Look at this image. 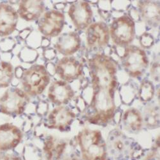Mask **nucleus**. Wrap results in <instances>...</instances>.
I'll return each instance as SVG.
<instances>
[{
  "label": "nucleus",
  "instance_id": "f257e3e1",
  "mask_svg": "<svg viewBox=\"0 0 160 160\" xmlns=\"http://www.w3.org/2000/svg\"><path fill=\"white\" fill-rule=\"evenodd\" d=\"M92 87L116 89L117 86L116 62L103 55L94 56L89 62Z\"/></svg>",
  "mask_w": 160,
  "mask_h": 160
},
{
  "label": "nucleus",
  "instance_id": "f03ea898",
  "mask_svg": "<svg viewBox=\"0 0 160 160\" xmlns=\"http://www.w3.org/2000/svg\"><path fill=\"white\" fill-rule=\"evenodd\" d=\"M93 95L91 103L92 113L89 120L94 124H103L113 118L116 109L114 90L92 87Z\"/></svg>",
  "mask_w": 160,
  "mask_h": 160
},
{
  "label": "nucleus",
  "instance_id": "7ed1b4c3",
  "mask_svg": "<svg viewBox=\"0 0 160 160\" xmlns=\"http://www.w3.org/2000/svg\"><path fill=\"white\" fill-rule=\"evenodd\" d=\"M78 142L84 160H106L107 146L100 131L82 130L78 134Z\"/></svg>",
  "mask_w": 160,
  "mask_h": 160
},
{
  "label": "nucleus",
  "instance_id": "20e7f679",
  "mask_svg": "<svg viewBox=\"0 0 160 160\" xmlns=\"http://www.w3.org/2000/svg\"><path fill=\"white\" fill-rule=\"evenodd\" d=\"M22 84L24 91L31 95L41 94L50 82L49 75L43 66H35L24 72Z\"/></svg>",
  "mask_w": 160,
  "mask_h": 160
},
{
  "label": "nucleus",
  "instance_id": "39448f33",
  "mask_svg": "<svg viewBox=\"0 0 160 160\" xmlns=\"http://www.w3.org/2000/svg\"><path fill=\"white\" fill-rule=\"evenodd\" d=\"M29 98L28 94L18 88L8 89L0 98V112L7 115H19L25 110Z\"/></svg>",
  "mask_w": 160,
  "mask_h": 160
},
{
  "label": "nucleus",
  "instance_id": "423d86ee",
  "mask_svg": "<svg viewBox=\"0 0 160 160\" xmlns=\"http://www.w3.org/2000/svg\"><path fill=\"white\" fill-rule=\"evenodd\" d=\"M122 66L126 72L132 77L143 74L148 66V59L146 53L137 46L126 48L122 58Z\"/></svg>",
  "mask_w": 160,
  "mask_h": 160
},
{
  "label": "nucleus",
  "instance_id": "0eeeda50",
  "mask_svg": "<svg viewBox=\"0 0 160 160\" xmlns=\"http://www.w3.org/2000/svg\"><path fill=\"white\" fill-rule=\"evenodd\" d=\"M109 32L115 44L127 45L132 42L135 37V23L128 16H121L112 22Z\"/></svg>",
  "mask_w": 160,
  "mask_h": 160
},
{
  "label": "nucleus",
  "instance_id": "6e6552de",
  "mask_svg": "<svg viewBox=\"0 0 160 160\" xmlns=\"http://www.w3.org/2000/svg\"><path fill=\"white\" fill-rule=\"evenodd\" d=\"M64 24L65 16L58 10H52L45 12L38 23V29L45 37H56L60 34Z\"/></svg>",
  "mask_w": 160,
  "mask_h": 160
},
{
  "label": "nucleus",
  "instance_id": "1a4fd4ad",
  "mask_svg": "<svg viewBox=\"0 0 160 160\" xmlns=\"http://www.w3.org/2000/svg\"><path fill=\"white\" fill-rule=\"evenodd\" d=\"M75 118V114L69 108L59 106L55 108L48 115L47 125L51 129L65 131L70 127Z\"/></svg>",
  "mask_w": 160,
  "mask_h": 160
},
{
  "label": "nucleus",
  "instance_id": "9d476101",
  "mask_svg": "<svg viewBox=\"0 0 160 160\" xmlns=\"http://www.w3.org/2000/svg\"><path fill=\"white\" fill-rule=\"evenodd\" d=\"M68 15L73 24L79 29L88 28L92 22V11L86 2L78 1L73 3L69 8Z\"/></svg>",
  "mask_w": 160,
  "mask_h": 160
},
{
  "label": "nucleus",
  "instance_id": "9b49d317",
  "mask_svg": "<svg viewBox=\"0 0 160 160\" xmlns=\"http://www.w3.org/2000/svg\"><path fill=\"white\" fill-rule=\"evenodd\" d=\"M56 72L64 82H70L82 75V65L74 57L65 56L58 62Z\"/></svg>",
  "mask_w": 160,
  "mask_h": 160
},
{
  "label": "nucleus",
  "instance_id": "f8f14e48",
  "mask_svg": "<svg viewBox=\"0 0 160 160\" xmlns=\"http://www.w3.org/2000/svg\"><path fill=\"white\" fill-rule=\"evenodd\" d=\"M22 138L19 127L11 124L0 125V151L14 149L20 143Z\"/></svg>",
  "mask_w": 160,
  "mask_h": 160
},
{
  "label": "nucleus",
  "instance_id": "ddd939ff",
  "mask_svg": "<svg viewBox=\"0 0 160 160\" xmlns=\"http://www.w3.org/2000/svg\"><path fill=\"white\" fill-rule=\"evenodd\" d=\"M110 38L107 26L102 22L91 24L87 29V42L92 48H101L106 46Z\"/></svg>",
  "mask_w": 160,
  "mask_h": 160
},
{
  "label": "nucleus",
  "instance_id": "4468645a",
  "mask_svg": "<svg viewBox=\"0 0 160 160\" xmlns=\"http://www.w3.org/2000/svg\"><path fill=\"white\" fill-rule=\"evenodd\" d=\"M73 95L74 92L71 86L64 81L53 82L48 90V98L58 106L68 103Z\"/></svg>",
  "mask_w": 160,
  "mask_h": 160
},
{
  "label": "nucleus",
  "instance_id": "2eb2a0df",
  "mask_svg": "<svg viewBox=\"0 0 160 160\" xmlns=\"http://www.w3.org/2000/svg\"><path fill=\"white\" fill-rule=\"evenodd\" d=\"M18 21V13L8 4H0V36L10 35L15 29Z\"/></svg>",
  "mask_w": 160,
  "mask_h": 160
},
{
  "label": "nucleus",
  "instance_id": "dca6fc26",
  "mask_svg": "<svg viewBox=\"0 0 160 160\" xmlns=\"http://www.w3.org/2000/svg\"><path fill=\"white\" fill-rule=\"evenodd\" d=\"M81 40L75 32L65 33L59 37L55 44L57 51L65 56H70L76 53L81 47Z\"/></svg>",
  "mask_w": 160,
  "mask_h": 160
},
{
  "label": "nucleus",
  "instance_id": "f3484780",
  "mask_svg": "<svg viewBox=\"0 0 160 160\" xmlns=\"http://www.w3.org/2000/svg\"><path fill=\"white\" fill-rule=\"evenodd\" d=\"M44 11L42 1L26 0L20 3L18 13L20 17L27 21H35L39 18Z\"/></svg>",
  "mask_w": 160,
  "mask_h": 160
},
{
  "label": "nucleus",
  "instance_id": "a211bd4d",
  "mask_svg": "<svg viewBox=\"0 0 160 160\" xmlns=\"http://www.w3.org/2000/svg\"><path fill=\"white\" fill-rule=\"evenodd\" d=\"M65 149L66 143L53 136H49L44 142L43 151L47 160H60Z\"/></svg>",
  "mask_w": 160,
  "mask_h": 160
},
{
  "label": "nucleus",
  "instance_id": "6ab92c4d",
  "mask_svg": "<svg viewBox=\"0 0 160 160\" xmlns=\"http://www.w3.org/2000/svg\"><path fill=\"white\" fill-rule=\"evenodd\" d=\"M139 8L143 19L150 26L159 24V5L151 1L140 2Z\"/></svg>",
  "mask_w": 160,
  "mask_h": 160
},
{
  "label": "nucleus",
  "instance_id": "aec40b11",
  "mask_svg": "<svg viewBox=\"0 0 160 160\" xmlns=\"http://www.w3.org/2000/svg\"><path fill=\"white\" fill-rule=\"evenodd\" d=\"M122 122L126 129L130 132L138 131L142 126L143 119L140 112L135 108L126 110L122 117Z\"/></svg>",
  "mask_w": 160,
  "mask_h": 160
},
{
  "label": "nucleus",
  "instance_id": "412c9836",
  "mask_svg": "<svg viewBox=\"0 0 160 160\" xmlns=\"http://www.w3.org/2000/svg\"><path fill=\"white\" fill-rule=\"evenodd\" d=\"M13 77V67L10 63L0 61V88L8 87Z\"/></svg>",
  "mask_w": 160,
  "mask_h": 160
},
{
  "label": "nucleus",
  "instance_id": "4be33fe9",
  "mask_svg": "<svg viewBox=\"0 0 160 160\" xmlns=\"http://www.w3.org/2000/svg\"><path fill=\"white\" fill-rule=\"evenodd\" d=\"M139 94L142 100L146 101L151 100L154 95V88L152 84L149 82L143 83L140 87Z\"/></svg>",
  "mask_w": 160,
  "mask_h": 160
},
{
  "label": "nucleus",
  "instance_id": "5701e85b",
  "mask_svg": "<svg viewBox=\"0 0 160 160\" xmlns=\"http://www.w3.org/2000/svg\"><path fill=\"white\" fill-rule=\"evenodd\" d=\"M110 146L112 147V150L115 152H122L126 146V140L120 135H113L111 136Z\"/></svg>",
  "mask_w": 160,
  "mask_h": 160
},
{
  "label": "nucleus",
  "instance_id": "b1692460",
  "mask_svg": "<svg viewBox=\"0 0 160 160\" xmlns=\"http://www.w3.org/2000/svg\"><path fill=\"white\" fill-rule=\"evenodd\" d=\"M143 160H159L157 151L151 152Z\"/></svg>",
  "mask_w": 160,
  "mask_h": 160
},
{
  "label": "nucleus",
  "instance_id": "393cba45",
  "mask_svg": "<svg viewBox=\"0 0 160 160\" xmlns=\"http://www.w3.org/2000/svg\"><path fill=\"white\" fill-rule=\"evenodd\" d=\"M3 160H22L21 158L18 156L8 155L5 157Z\"/></svg>",
  "mask_w": 160,
  "mask_h": 160
},
{
  "label": "nucleus",
  "instance_id": "a878e982",
  "mask_svg": "<svg viewBox=\"0 0 160 160\" xmlns=\"http://www.w3.org/2000/svg\"><path fill=\"white\" fill-rule=\"evenodd\" d=\"M67 160H78V159L77 158H76V157H70V158H69V159H68Z\"/></svg>",
  "mask_w": 160,
  "mask_h": 160
}]
</instances>
